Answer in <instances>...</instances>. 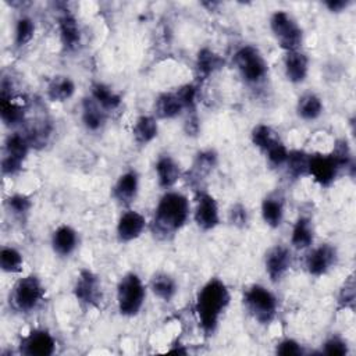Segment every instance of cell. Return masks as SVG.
<instances>
[{
	"instance_id": "obj_1",
	"label": "cell",
	"mask_w": 356,
	"mask_h": 356,
	"mask_svg": "<svg viewBox=\"0 0 356 356\" xmlns=\"http://www.w3.org/2000/svg\"><path fill=\"white\" fill-rule=\"evenodd\" d=\"M191 204L188 197L177 191H167L157 202L152 218V232L159 239H171L188 221Z\"/></svg>"
},
{
	"instance_id": "obj_2",
	"label": "cell",
	"mask_w": 356,
	"mask_h": 356,
	"mask_svg": "<svg viewBox=\"0 0 356 356\" xmlns=\"http://www.w3.org/2000/svg\"><path fill=\"white\" fill-rule=\"evenodd\" d=\"M229 291L220 278H210L199 291L195 303V313L199 327L210 337L218 328L221 316L229 305Z\"/></svg>"
},
{
	"instance_id": "obj_3",
	"label": "cell",
	"mask_w": 356,
	"mask_h": 356,
	"mask_svg": "<svg viewBox=\"0 0 356 356\" xmlns=\"http://www.w3.org/2000/svg\"><path fill=\"white\" fill-rule=\"evenodd\" d=\"M243 305L253 320L263 325L270 324L278 312V300L275 295L259 284H254L245 291Z\"/></svg>"
},
{
	"instance_id": "obj_4",
	"label": "cell",
	"mask_w": 356,
	"mask_h": 356,
	"mask_svg": "<svg viewBox=\"0 0 356 356\" xmlns=\"http://www.w3.org/2000/svg\"><path fill=\"white\" fill-rule=\"evenodd\" d=\"M146 286L135 273H127L117 285V306L120 314L125 317L136 316L145 303Z\"/></svg>"
},
{
	"instance_id": "obj_5",
	"label": "cell",
	"mask_w": 356,
	"mask_h": 356,
	"mask_svg": "<svg viewBox=\"0 0 356 356\" xmlns=\"http://www.w3.org/2000/svg\"><path fill=\"white\" fill-rule=\"evenodd\" d=\"M234 64L241 78L249 85H259L267 78L268 64L260 50L252 44H245L235 51Z\"/></svg>"
},
{
	"instance_id": "obj_6",
	"label": "cell",
	"mask_w": 356,
	"mask_h": 356,
	"mask_svg": "<svg viewBox=\"0 0 356 356\" xmlns=\"http://www.w3.org/2000/svg\"><path fill=\"white\" fill-rule=\"evenodd\" d=\"M270 29L284 51L300 50L303 42V31L296 19L284 10H277L270 17Z\"/></svg>"
},
{
	"instance_id": "obj_7",
	"label": "cell",
	"mask_w": 356,
	"mask_h": 356,
	"mask_svg": "<svg viewBox=\"0 0 356 356\" xmlns=\"http://www.w3.org/2000/svg\"><path fill=\"white\" fill-rule=\"evenodd\" d=\"M44 298V286L36 275H25L19 278L10 293V302L15 310L31 313L39 307Z\"/></svg>"
},
{
	"instance_id": "obj_8",
	"label": "cell",
	"mask_w": 356,
	"mask_h": 356,
	"mask_svg": "<svg viewBox=\"0 0 356 356\" xmlns=\"http://www.w3.org/2000/svg\"><path fill=\"white\" fill-rule=\"evenodd\" d=\"M193 220L203 231H211L220 224V211L217 200L209 192L199 189L195 195Z\"/></svg>"
},
{
	"instance_id": "obj_9",
	"label": "cell",
	"mask_w": 356,
	"mask_h": 356,
	"mask_svg": "<svg viewBox=\"0 0 356 356\" xmlns=\"http://www.w3.org/2000/svg\"><path fill=\"white\" fill-rule=\"evenodd\" d=\"M74 296L75 299L86 307H96L102 300V284L99 277L88 270L83 268L79 271L76 281L74 284Z\"/></svg>"
},
{
	"instance_id": "obj_10",
	"label": "cell",
	"mask_w": 356,
	"mask_h": 356,
	"mask_svg": "<svg viewBox=\"0 0 356 356\" xmlns=\"http://www.w3.org/2000/svg\"><path fill=\"white\" fill-rule=\"evenodd\" d=\"M341 171L339 164L332 157V154H310L309 161V177L314 179L320 186H330L338 177Z\"/></svg>"
},
{
	"instance_id": "obj_11",
	"label": "cell",
	"mask_w": 356,
	"mask_h": 356,
	"mask_svg": "<svg viewBox=\"0 0 356 356\" xmlns=\"http://www.w3.org/2000/svg\"><path fill=\"white\" fill-rule=\"evenodd\" d=\"M19 352L28 356H50L56 352V339L46 330H32L21 339Z\"/></svg>"
},
{
	"instance_id": "obj_12",
	"label": "cell",
	"mask_w": 356,
	"mask_h": 356,
	"mask_svg": "<svg viewBox=\"0 0 356 356\" xmlns=\"http://www.w3.org/2000/svg\"><path fill=\"white\" fill-rule=\"evenodd\" d=\"M337 249L330 243H321L313 248L306 256V270L310 275L320 277L332 268L337 263Z\"/></svg>"
},
{
	"instance_id": "obj_13",
	"label": "cell",
	"mask_w": 356,
	"mask_h": 356,
	"mask_svg": "<svg viewBox=\"0 0 356 356\" xmlns=\"http://www.w3.org/2000/svg\"><path fill=\"white\" fill-rule=\"evenodd\" d=\"M292 264V253L284 245H275L270 248L264 257L266 273L271 282L281 281L289 271Z\"/></svg>"
},
{
	"instance_id": "obj_14",
	"label": "cell",
	"mask_w": 356,
	"mask_h": 356,
	"mask_svg": "<svg viewBox=\"0 0 356 356\" xmlns=\"http://www.w3.org/2000/svg\"><path fill=\"white\" fill-rule=\"evenodd\" d=\"M146 228V220L145 217L138 213L136 210H125L118 221H117V228H115V234L117 238L121 243H128L136 238H139L142 235V232Z\"/></svg>"
},
{
	"instance_id": "obj_15",
	"label": "cell",
	"mask_w": 356,
	"mask_h": 356,
	"mask_svg": "<svg viewBox=\"0 0 356 356\" xmlns=\"http://www.w3.org/2000/svg\"><path fill=\"white\" fill-rule=\"evenodd\" d=\"M139 192V175L135 170L122 172L113 186V196L121 206H129L135 202Z\"/></svg>"
},
{
	"instance_id": "obj_16",
	"label": "cell",
	"mask_w": 356,
	"mask_h": 356,
	"mask_svg": "<svg viewBox=\"0 0 356 356\" xmlns=\"http://www.w3.org/2000/svg\"><path fill=\"white\" fill-rule=\"evenodd\" d=\"M285 78L292 83H302L309 74V57L302 50L285 51L284 57Z\"/></svg>"
},
{
	"instance_id": "obj_17",
	"label": "cell",
	"mask_w": 356,
	"mask_h": 356,
	"mask_svg": "<svg viewBox=\"0 0 356 356\" xmlns=\"http://www.w3.org/2000/svg\"><path fill=\"white\" fill-rule=\"evenodd\" d=\"M57 25L63 47L67 51L76 50L81 44V31L76 18L71 13L64 11L63 14L58 15Z\"/></svg>"
},
{
	"instance_id": "obj_18",
	"label": "cell",
	"mask_w": 356,
	"mask_h": 356,
	"mask_svg": "<svg viewBox=\"0 0 356 356\" xmlns=\"http://www.w3.org/2000/svg\"><path fill=\"white\" fill-rule=\"evenodd\" d=\"M78 246V234L71 225H60L51 234V249L60 257L71 256Z\"/></svg>"
},
{
	"instance_id": "obj_19",
	"label": "cell",
	"mask_w": 356,
	"mask_h": 356,
	"mask_svg": "<svg viewBox=\"0 0 356 356\" xmlns=\"http://www.w3.org/2000/svg\"><path fill=\"white\" fill-rule=\"evenodd\" d=\"M154 170L157 175V182L164 189L172 188L182 175L179 164L168 154H163L157 159Z\"/></svg>"
},
{
	"instance_id": "obj_20",
	"label": "cell",
	"mask_w": 356,
	"mask_h": 356,
	"mask_svg": "<svg viewBox=\"0 0 356 356\" xmlns=\"http://www.w3.org/2000/svg\"><path fill=\"white\" fill-rule=\"evenodd\" d=\"M222 65H224V60L220 54H217L214 50L209 47L200 49L196 56V64H195L197 82L207 79L210 75L218 71Z\"/></svg>"
},
{
	"instance_id": "obj_21",
	"label": "cell",
	"mask_w": 356,
	"mask_h": 356,
	"mask_svg": "<svg viewBox=\"0 0 356 356\" xmlns=\"http://www.w3.org/2000/svg\"><path fill=\"white\" fill-rule=\"evenodd\" d=\"M184 106L174 92H163L154 100V117L157 120H172L184 111Z\"/></svg>"
},
{
	"instance_id": "obj_22",
	"label": "cell",
	"mask_w": 356,
	"mask_h": 356,
	"mask_svg": "<svg viewBox=\"0 0 356 356\" xmlns=\"http://www.w3.org/2000/svg\"><path fill=\"white\" fill-rule=\"evenodd\" d=\"M261 217L270 228H278L284 221V197L270 193L261 200Z\"/></svg>"
},
{
	"instance_id": "obj_23",
	"label": "cell",
	"mask_w": 356,
	"mask_h": 356,
	"mask_svg": "<svg viewBox=\"0 0 356 356\" xmlns=\"http://www.w3.org/2000/svg\"><path fill=\"white\" fill-rule=\"evenodd\" d=\"M314 241V228L313 221L309 216H299L292 227L291 245L295 249L303 250L313 245Z\"/></svg>"
},
{
	"instance_id": "obj_24",
	"label": "cell",
	"mask_w": 356,
	"mask_h": 356,
	"mask_svg": "<svg viewBox=\"0 0 356 356\" xmlns=\"http://www.w3.org/2000/svg\"><path fill=\"white\" fill-rule=\"evenodd\" d=\"M82 124L90 132H97L106 124L107 113L89 96L82 102Z\"/></svg>"
},
{
	"instance_id": "obj_25",
	"label": "cell",
	"mask_w": 356,
	"mask_h": 356,
	"mask_svg": "<svg viewBox=\"0 0 356 356\" xmlns=\"http://www.w3.org/2000/svg\"><path fill=\"white\" fill-rule=\"evenodd\" d=\"M90 97L106 111H114L121 106V96L103 82H95L90 86Z\"/></svg>"
},
{
	"instance_id": "obj_26",
	"label": "cell",
	"mask_w": 356,
	"mask_h": 356,
	"mask_svg": "<svg viewBox=\"0 0 356 356\" xmlns=\"http://www.w3.org/2000/svg\"><path fill=\"white\" fill-rule=\"evenodd\" d=\"M75 93V82L67 75H56L47 83L46 95L49 100L63 103L70 100Z\"/></svg>"
},
{
	"instance_id": "obj_27",
	"label": "cell",
	"mask_w": 356,
	"mask_h": 356,
	"mask_svg": "<svg viewBox=\"0 0 356 356\" xmlns=\"http://www.w3.org/2000/svg\"><path fill=\"white\" fill-rule=\"evenodd\" d=\"M159 132V124L157 118L154 115H140L136 118L134 127H132V135L134 140L139 146H146L150 143Z\"/></svg>"
},
{
	"instance_id": "obj_28",
	"label": "cell",
	"mask_w": 356,
	"mask_h": 356,
	"mask_svg": "<svg viewBox=\"0 0 356 356\" xmlns=\"http://www.w3.org/2000/svg\"><path fill=\"white\" fill-rule=\"evenodd\" d=\"M149 286H150L153 295L157 296L163 302H171V299L175 296V293L178 291L175 280L170 274L163 273V271L153 274V277L150 278Z\"/></svg>"
},
{
	"instance_id": "obj_29",
	"label": "cell",
	"mask_w": 356,
	"mask_h": 356,
	"mask_svg": "<svg viewBox=\"0 0 356 356\" xmlns=\"http://www.w3.org/2000/svg\"><path fill=\"white\" fill-rule=\"evenodd\" d=\"M0 115L6 127H17L25 120V107L17 103L13 96H0Z\"/></svg>"
},
{
	"instance_id": "obj_30",
	"label": "cell",
	"mask_w": 356,
	"mask_h": 356,
	"mask_svg": "<svg viewBox=\"0 0 356 356\" xmlns=\"http://www.w3.org/2000/svg\"><path fill=\"white\" fill-rule=\"evenodd\" d=\"M323 102L321 99L312 92L303 93L296 103V114L305 121H314L323 114Z\"/></svg>"
},
{
	"instance_id": "obj_31",
	"label": "cell",
	"mask_w": 356,
	"mask_h": 356,
	"mask_svg": "<svg viewBox=\"0 0 356 356\" xmlns=\"http://www.w3.org/2000/svg\"><path fill=\"white\" fill-rule=\"evenodd\" d=\"M309 161H310V153L295 149L288 152V157L285 161L286 172L291 178L299 179L303 177H309Z\"/></svg>"
},
{
	"instance_id": "obj_32",
	"label": "cell",
	"mask_w": 356,
	"mask_h": 356,
	"mask_svg": "<svg viewBox=\"0 0 356 356\" xmlns=\"http://www.w3.org/2000/svg\"><path fill=\"white\" fill-rule=\"evenodd\" d=\"M31 147L32 146H31L26 135L21 134V132H13L6 138L4 156L24 163Z\"/></svg>"
},
{
	"instance_id": "obj_33",
	"label": "cell",
	"mask_w": 356,
	"mask_h": 356,
	"mask_svg": "<svg viewBox=\"0 0 356 356\" xmlns=\"http://www.w3.org/2000/svg\"><path fill=\"white\" fill-rule=\"evenodd\" d=\"M217 165V153L211 149L202 150L196 154L192 170H191V178L196 182H200L204 179Z\"/></svg>"
},
{
	"instance_id": "obj_34",
	"label": "cell",
	"mask_w": 356,
	"mask_h": 356,
	"mask_svg": "<svg viewBox=\"0 0 356 356\" xmlns=\"http://www.w3.org/2000/svg\"><path fill=\"white\" fill-rule=\"evenodd\" d=\"M250 140L257 149H260L264 153L270 146H273L275 142L281 139L280 135L270 125L257 124L253 127L250 132Z\"/></svg>"
},
{
	"instance_id": "obj_35",
	"label": "cell",
	"mask_w": 356,
	"mask_h": 356,
	"mask_svg": "<svg viewBox=\"0 0 356 356\" xmlns=\"http://www.w3.org/2000/svg\"><path fill=\"white\" fill-rule=\"evenodd\" d=\"M24 266L22 253L13 246H3L0 250V268L4 273L15 274L21 273Z\"/></svg>"
},
{
	"instance_id": "obj_36",
	"label": "cell",
	"mask_w": 356,
	"mask_h": 356,
	"mask_svg": "<svg viewBox=\"0 0 356 356\" xmlns=\"http://www.w3.org/2000/svg\"><path fill=\"white\" fill-rule=\"evenodd\" d=\"M35 33V24L29 17H19L14 28V44L22 47L29 43Z\"/></svg>"
},
{
	"instance_id": "obj_37",
	"label": "cell",
	"mask_w": 356,
	"mask_h": 356,
	"mask_svg": "<svg viewBox=\"0 0 356 356\" xmlns=\"http://www.w3.org/2000/svg\"><path fill=\"white\" fill-rule=\"evenodd\" d=\"M288 147L284 145L282 140H278L275 142L273 146H270L264 154L267 157V161L268 164L273 167V168H280V167H284L285 165V161H286V157H288Z\"/></svg>"
},
{
	"instance_id": "obj_38",
	"label": "cell",
	"mask_w": 356,
	"mask_h": 356,
	"mask_svg": "<svg viewBox=\"0 0 356 356\" xmlns=\"http://www.w3.org/2000/svg\"><path fill=\"white\" fill-rule=\"evenodd\" d=\"M6 204L8 207V210L14 214V216H18V217H22L25 214L29 213L31 207H32V200L28 195H24V193H14L11 195L7 200H6Z\"/></svg>"
},
{
	"instance_id": "obj_39",
	"label": "cell",
	"mask_w": 356,
	"mask_h": 356,
	"mask_svg": "<svg viewBox=\"0 0 356 356\" xmlns=\"http://www.w3.org/2000/svg\"><path fill=\"white\" fill-rule=\"evenodd\" d=\"M175 93L178 95L185 110L195 111L196 97H197V83L196 82H191V83H185V85L179 86L175 90Z\"/></svg>"
},
{
	"instance_id": "obj_40",
	"label": "cell",
	"mask_w": 356,
	"mask_h": 356,
	"mask_svg": "<svg viewBox=\"0 0 356 356\" xmlns=\"http://www.w3.org/2000/svg\"><path fill=\"white\" fill-rule=\"evenodd\" d=\"M321 353L330 356H343L348 353V345L342 338L331 337L323 343Z\"/></svg>"
},
{
	"instance_id": "obj_41",
	"label": "cell",
	"mask_w": 356,
	"mask_h": 356,
	"mask_svg": "<svg viewBox=\"0 0 356 356\" xmlns=\"http://www.w3.org/2000/svg\"><path fill=\"white\" fill-rule=\"evenodd\" d=\"M275 353L284 355V356H300L305 353V350L298 341H295L292 338H285L277 343Z\"/></svg>"
},
{
	"instance_id": "obj_42",
	"label": "cell",
	"mask_w": 356,
	"mask_h": 356,
	"mask_svg": "<svg viewBox=\"0 0 356 356\" xmlns=\"http://www.w3.org/2000/svg\"><path fill=\"white\" fill-rule=\"evenodd\" d=\"M228 216H229V222L234 224L235 227H239V228L245 227V225L248 224V220H249V217H248V210H246V207H245L243 204H241V203L234 204V206L231 207Z\"/></svg>"
},
{
	"instance_id": "obj_43",
	"label": "cell",
	"mask_w": 356,
	"mask_h": 356,
	"mask_svg": "<svg viewBox=\"0 0 356 356\" xmlns=\"http://www.w3.org/2000/svg\"><path fill=\"white\" fill-rule=\"evenodd\" d=\"M353 299H355V285H353V278L349 277L348 282H345L343 286L341 288V292H339V296H338L339 307L341 309L348 307L349 305L353 303Z\"/></svg>"
},
{
	"instance_id": "obj_44",
	"label": "cell",
	"mask_w": 356,
	"mask_h": 356,
	"mask_svg": "<svg viewBox=\"0 0 356 356\" xmlns=\"http://www.w3.org/2000/svg\"><path fill=\"white\" fill-rule=\"evenodd\" d=\"M21 167H22L21 161L14 160V159L7 157V156H3V159H1V172H3V175L13 177L17 172H19Z\"/></svg>"
},
{
	"instance_id": "obj_45",
	"label": "cell",
	"mask_w": 356,
	"mask_h": 356,
	"mask_svg": "<svg viewBox=\"0 0 356 356\" xmlns=\"http://www.w3.org/2000/svg\"><path fill=\"white\" fill-rule=\"evenodd\" d=\"M349 4H350V1H346V0H328V1H324V6H325L331 13H341V11L345 10Z\"/></svg>"
}]
</instances>
